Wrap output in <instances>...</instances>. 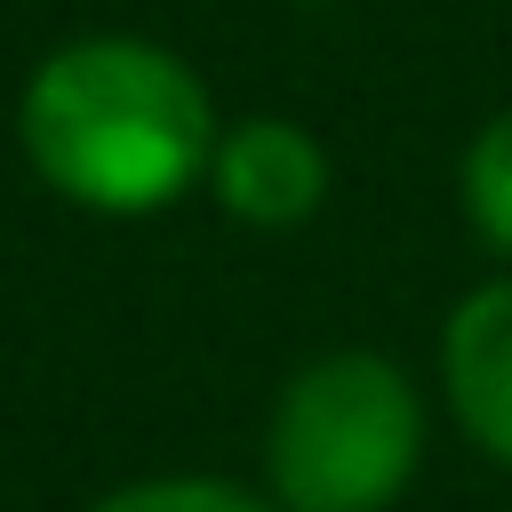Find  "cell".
Returning a JSON list of instances; mask_svg holds the SVG:
<instances>
[{
	"instance_id": "cell-3",
	"label": "cell",
	"mask_w": 512,
	"mask_h": 512,
	"mask_svg": "<svg viewBox=\"0 0 512 512\" xmlns=\"http://www.w3.org/2000/svg\"><path fill=\"white\" fill-rule=\"evenodd\" d=\"M208 184H216V200H224L240 224L280 232V224H304V216L328 200V152H320L312 128L264 112V120H240V128L216 136Z\"/></svg>"
},
{
	"instance_id": "cell-4",
	"label": "cell",
	"mask_w": 512,
	"mask_h": 512,
	"mask_svg": "<svg viewBox=\"0 0 512 512\" xmlns=\"http://www.w3.org/2000/svg\"><path fill=\"white\" fill-rule=\"evenodd\" d=\"M440 376H448L456 424H464L496 464H512V272L488 280V288H472V296L448 312Z\"/></svg>"
},
{
	"instance_id": "cell-5",
	"label": "cell",
	"mask_w": 512,
	"mask_h": 512,
	"mask_svg": "<svg viewBox=\"0 0 512 512\" xmlns=\"http://www.w3.org/2000/svg\"><path fill=\"white\" fill-rule=\"evenodd\" d=\"M464 216L480 224V240H496L512 256V104L464 152Z\"/></svg>"
},
{
	"instance_id": "cell-1",
	"label": "cell",
	"mask_w": 512,
	"mask_h": 512,
	"mask_svg": "<svg viewBox=\"0 0 512 512\" xmlns=\"http://www.w3.org/2000/svg\"><path fill=\"white\" fill-rule=\"evenodd\" d=\"M16 136L40 184L64 192L72 208L152 216L208 176L224 128L200 72L176 48L136 32H96V40H64L32 72L16 104Z\"/></svg>"
},
{
	"instance_id": "cell-6",
	"label": "cell",
	"mask_w": 512,
	"mask_h": 512,
	"mask_svg": "<svg viewBox=\"0 0 512 512\" xmlns=\"http://www.w3.org/2000/svg\"><path fill=\"white\" fill-rule=\"evenodd\" d=\"M88 512H280L232 480H200V472H176V480H128L112 496H96Z\"/></svg>"
},
{
	"instance_id": "cell-2",
	"label": "cell",
	"mask_w": 512,
	"mask_h": 512,
	"mask_svg": "<svg viewBox=\"0 0 512 512\" xmlns=\"http://www.w3.org/2000/svg\"><path fill=\"white\" fill-rule=\"evenodd\" d=\"M424 456V400L384 352L312 360L264 432L280 512H392Z\"/></svg>"
}]
</instances>
